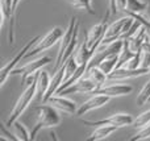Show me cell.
<instances>
[{
	"mask_svg": "<svg viewBox=\"0 0 150 141\" xmlns=\"http://www.w3.org/2000/svg\"><path fill=\"white\" fill-rule=\"evenodd\" d=\"M146 139H150V124L144 127V128H141V131L137 135L130 137L129 141H141V140H146Z\"/></svg>",
	"mask_w": 150,
	"mask_h": 141,
	"instance_id": "83f0119b",
	"label": "cell"
},
{
	"mask_svg": "<svg viewBox=\"0 0 150 141\" xmlns=\"http://www.w3.org/2000/svg\"><path fill=\"white\" fill-rule=\"evenodd\" d=\"M105 32H107V21L103 20L101 23L93 25L90 29V32L86 36V42H87V46L91 50L96 52L98 46L100 45V42L103 41V38L105 37Z\"/></svg>",
	"mask_w": 150,
	"mask_h": 141,
	"instance_id": "ba28073f",
	"label": "cell"
},
{
	"mask_svg": "<svg viewBox=\"0 0 150 141\" xmlns=\"http://www.w3.org/2000/svg\"><path fill=\"white\" fill-rule=\"evenodd\" d=\"M93 54H95V52L91 50L90 47L87 46V42L84 41L82 45H80L79 49L74 53V57H75V60H76L78 65L80 66V65H88L91 58L93 57Z\"/></svg>",
	"mask_w": 150,
	"mask_h": 141,
	"instance_id": "d6986e66",
	"label": "cell"
},
{
	"mask_svg": "<svg viewBox=\"0 0 150 141\" xmlns=\"http://www.w3.org/2000/svg\"><path fill=\"white\" fill-rule=\"evenodd\" d=\"M50 136H52L53 140H57V137H55V133H54V132H52V133H50Z\"/></svg>",
	"mask_w": 150,
	"mask_h": 141,
	"instance_id": "4dcf8cb0",
	"label": "cell"
},
{
	"mask_svg": "<svg viewBox=\"0 0 150 141\" xmlns=\"http://www.w3.org/2000/svg\"><path fill=\"white\" fill-rule=\"evenodd\" d=\"M57 108H54L52 104H42L40 107H37V115H38V119H37L36 125L33 127L30 132V140H34L36 136L38 135V132L41 129L45 128H54V127L59 125L61 123V115L57 112Z\"/></svg>",
	"mask_w": 150,
	"mask_h": 141,
	"instance_id": "6da1fadb",
	"label": "cell"
},
{
	"mask_svg": "<svg viewBox=\"0 0 150 141\" xmlns=\"http://www.w3.org/2000/svg\"><path fill=\"white\" fill-rule=\"evenodd\" d=\"M134 119L132 115L129 113H116L112 115L107 119L103 120H98V121H90V120H83V124L86 125H91V127H98V125H116L117 128L120 127H125V125H132Z\"/></svg>",
	"mask_w": 150,
	"mask_h": 141,
	"instance_id": "8992f818",
	"label": "cell"
},
{
	"mask_svg": "<svg viewBox=\"0 0 150 141\" xmlns=\"http://www.w3.org/2000/svg\"><path fill=\"white\" fill-rule=\"evenodd\" d=\"M13 128H15V135L18 137V141H29L30 140V133L28 132V129L25 128L24 124H21L20 121L16 120L13 123Z\"/></svg>",
	"mask_w": 150,
	"mask_h": 141,
	"instance_id": "603a6c76",
	"label": "cell"
},
{
	"mask_svg": "<svg viewBox=\"0 0 150 141\" xmlns=\"http://www.w3.org/2000/svg\"><path fill=\"white\" fill-rule=\"evenodd\" d=\"M63 34H65V32H63L62 28H59V26L53 28L46 36L42 37V38L37 42V45L33 47V49H30L28 53H26L24 58H32V57H34V55H37L38 53L45 52L46 49H49V47H52L53 45H55L58 41H61Z\"/></svg>",
	"mask_w": 150,
	"mask_h": 141,
	"instance_id": "3957f363",
	"label": "cell"
},
{
	"mask_svg": "<svg viewBox=\"0 0 150 141\" xmlns=\"http://www.w3.org/2000/svg\"><path fill=\"white\" fill-rule=\"evenodd\" d=\"M7 124H0V139L7 141H18V137L16 135H12L7 129Z\"/></svg>",
	"mask_w": 150,
	"mask_h": 141,
	"instance_id": "4316f807",
	"label": "cell"
},
{
	"mask_svg": "<svg viewBox=\"0 0 150 141\" xmlns=\"http://www.w3.org/2000/svg\"><path fill=\"white\" fill-rule=\"evenodd\" d=\"M141 67L150 69V50L142 49L141 53Z\"/></svg>",
	"mask_w": 150,
	"mask_h": 141,
	"instance_id": "f1b7e54d",
	"label": "cell"
},
{
	"mask_svg": "<svg viewBox=\"0 0 150 141\" xmlns=\"http://www.w3.org/2000/svg\"><path fill=\"white\" fill-rule=\"evenodd\" d=\"M50 77L47 74V71L45 70H38L37 73V94L36 98L38 100H42L45 96V94L47 92V89L50 86Z\"/></svg>",
	"mask_w": 150,
	"mask_h": 141,
	"instance_id": "e0dca14e",
	"label": "cell"
},
{
	"mask_svg": "<svg viewBox=\"0 0 150 141\" xmlns=\"http://www.w3.org/2000/svg\"><path fill=\"white\" fill-rule=\"evenodd\" d=\"M150 74V69L138 67V69H127V67H117L108 75L109 81H127L130 78H137Z\"/></svg>",
	"mask_w": 150,
	"mask_h": 141,
	"instance_id": "30bf717a",
	"label": "cell"
},
{
	"mask_svg": "<svg viewBox=\"0 0 150 141\" xmlns=\"http://www.w3.org/2000/svg\"><path fill=\"white\" fill-rule=\"evenodd\" d=\"M133 91V87L129 84H112L111 82H107L104 86L96 89L95 94L107 95V96H124V95H129Z\"/></svg>",
	"mask_w": 150,
	"mask_h": 141,
	"instance_id": "8fae6325",
	"label": "cell"
},
{
	"mask_svg": "<svg viewBox=\"0 0 150 141\" xmlns=\"http://www.w3.org/2000/svg\"><path fill=\"white\" fill-rule=\"evenodd\" d=\"M148 3L142 0H127V13H141L146 9Z\"/></svg>",
	"mask_w": 150,
	"mask_h": 141,
	"instance_id": "7402d4cb",
	"label": "cell"
},
{
	"mask_svg": "<svg viewBox=\"0 0 150 141\" xmlns=\"http://www.w3.org/2000/svg\"><path fill=\"white\" fill-rule=\"evenodd\" d=\"M50 62H52V58L50 57H42L36 61L28 62L25 66H23V67L13 69V70L11 71V74H13V75H21V77H25V75H28V74H34L38 70H41L42 66L47 65V63H50Z\"/></svg>",
	"mask_w": 150,
	"mask_h": 141,
	"instance_id": "4fadbf2b",
	"label": "cell"
},
{
	"mask_svg": "<svg viewBox=\"0 0 150 141\" xmlns=\"http://www.w3.org/2000/svg\"><path fill=\"white\" fill-rule=\"evenodd\" d=\"M91 1H92V0H71V3L74 4V7L86 9L88 13H90V15H95V11L92 9Z\"/></svg>",
	"mask_w": 150,
	"mask_h": 141,
	"instance_id": "484cf974",
	"label": "cell"
},
{
	"mask_svg": "<svg viewBox=\"0 0 150 141\" xmlns=\"http://www.w3.org/2000/svg\"><path fill=\"white\" fill-rule=\"evenodd\" d=\"M78 29H79L78 18L73 16V17H71V20H70V24H69V28L65 30V34H63V37L61 38V46H59V50H58L57 61H55V69H54L55 71L61 67V61H62V57H63V54H65L67 46L70 45V42L73 41V38L75 36V32H76Z\"/></svg>",
	"mask_w": 150,
	"mask_h": 141,
	"instance_id": "5b68a950",
	"label": "cell"
},
{
	"mask_svg": "<svg viewBox=\"0 0 150 141\" xmlns=\"http://www.w3.org/2000/svg\"><path fill=\"white\" fill-rule=\"evenodd\" d=\"M117 129L116 125H98L95 128V131L91 133V136H88L87 141H100L107 139L108 136H111L115 131Z\"/></svg>",
	"mask_w": 150,
	"mask_h": 141,
	"instance_id": "ac0fdd59",
	"label": "cell"
},
{
	"mask_svg": "<svg viewBox=\"0 0 150 141\" xmlns=\"http://www.w3.org/2000/svg\"><path fill=\"white\" fill-rule=\"evenodd\" d=\"M146 3H148V7H146V9H145V15H144V16H145V17L150 21V0H148Z\"/></svg>",
	"mask_w": 150,
	"mask_h": 141,
	"instance_id": "f546056e",
	"label": "cell"
},
{
	"mask_svg": "<svg viewBox=\"0 0 150 141\" xmlns=\"http://www.w3.org/2000/svg\"><path fill=\"white\" fill-rule=\"evenodd\" d=\"M146 38H148L146 29H145V26L142 25L137 32H136L134 34H133L132 37H130L129 40H128L130 50H132V52H134V53L141 52V50L144 49V44H145Z\"/></svg>",
	"mask_w": 150,
	"mask_h": 141,
	"instance_id": "2e32d148",
	"label": "cell"
},
{
	"mask_svg": "<svg viewBox=\"0 0 150 141\" xmlns=\"http://www.w3.org/2000/svg\"><path fill=\"white\" fill-rule=\"evenodd\" d=\"M36 94H37V81L34 82L33 84H30L29 87H26V89L24 90L23 94L20 95V98L17 99V102H16L13 110L11 111L9 119L7 120V125L8 127L13 125V123H15V121L17 120L21 115H23L24 111L28 108V106L30 104V102L33 100V98L36 96Z\"/></svg>",
	"mask_w": 150,
	"mask_h": 141,
	"instance_id": "7a4b0ae2",
	"label": "cell"
},
{
	"mask_svg": "<svg viewBox=\"0 0 150 141\" xmlns=\"http://www.w3.org/2000/svg\"><path fill=\"white\" fill-rule=\"evenodd\" d=\"M12 3L13 0H0V9H1V24L0 26H4V23L8 21V42L13 45L15 42V17L12 15Z\"/></svg>",
	"mask_w": 150,
	"mask_h": 141,
	"instance_id": "52a82bcc",
	"label": "cell"
},
{
	"mask_svg": "<svg viewBox=\"0 0 150 141\" xmlns=\"http://www.w3.org/2000/svg\"><path fill=\"white\" fill-rule=\"evenodd\" d=\"M63 79H65V63H63V65L61 66L57 71H55V75L53 77L52 81H50V86H49V89H47V92L45 94L42 102L46 103L47 100L53 96V95L57 94V91H58V89H59V86L62 84Z\"/></svg>",
	"mask_w": 150,
	"mask_h": 141,
	"instance_id": "9a60e30c",
	"label": "cell"
},
{
	"mask_svg": "<svg viewBox=\"0 0 150 141\" xmlns=\"http://www.w3.org/2000/svg\"><path fill=\"white\" fill-rule=\"evenodd\" d=\"M119 57H120V54L108 55V57L104 58V60L99 63V67H100L101 70L107 74V75H109V74H111L112 71L117 67V63H119Z\"/></svg>",
	"mask_w": 150,
	"mask_h": 141,
	"instance_id": "44dd1931",
	"label": "cell"
},
{
	"mask_svg": "<svg viewBox=\"0 0 150 141\" xmlns=\"http://www.w3.org/2000/svg\"><path fill=\"white\" fill-rule=\"evenodd\" d=\"M109 99H111V96H107V95H101V94L93 95L92 98H90L87 102H84L79 108H78L76 115L83 116L92 110H98V108L103 107L104 104H107V103L109 102Z\"/></svg>",
	"mask_w": 150,
	"mask_h": 141,
	"instance_id": "7c38bea8",
	"label": "cell"
},
{
	"mask_svg": "<svg viewBox=\"0 0 150 141\" xmlns=\"http://www.w3.org/2000/svg\"><path fill=\"white\" fill-rule=\"evenodd\" d=\"M84 75L92 79V81L98 84V89L101 86H104V84L107 83V79H108V75H107L99 66H92V67L87 69Z\"/></svg>",
	"mask_w": 150,
	"mask_h": 141,
	"instance_id": "ffe728a7",
	"label": "cell"
},
{
	"mask_svg": "<svg viewBox=\"0 0 150 141\" xmlns=\"http://www.w3.org/2000/svg\"><path fill=\"white\" fill-rule=\"evenodd\" d=\"M40 40H41V37H40V36H36V37H34V38H32L30 41H29L28 44H26L25 46H24L23 49H21L20 52H18L17 54L15 55V58H13V60H11L9 62H8V63H5V65L3 66V67H1V70H0V87H3V86H4V83H5V82H7L8 77L11 75V71H12L13 69H16V66H17V63L20 62V61L23 60L24 57H25V54L29 52V50H30V47L33 46V45L36 44L37 41H40Z\"/></svg>",
	"mask_w": 150,
	"mask_h": 141,
	"instance_id": "277c9868",
	"label": "cell"
},
{
	"mask_svg": "<svg viewBox=\"0 0 150 141\" xmlns=\"http://www.w3.org/2000/svg\"><path fill=\"white\" fill-rule=\"evenodd\" d=\"M150 124V110L149 111H145L144 113H141L138 118L134 119V121H133L132 127H134V128H144V127L149 125Z\"/></svg>",
	"mask_w": 150,
	"mask_h": 141,
	"instance_id": "cb8c5ba5",
	"label": "cell"
},
{
	"mask_svg": "<svg viewBox=\"0 0 150 141\" xmlns=\"http://www.w3.org/2000/svg\"><path fill=\"white\" fill-rule=\"evenodd\" d=\"M149 98H150V81L145 84V86H144V89L141 90L140 94H138V96H137V104L138 106L145 104L146 102H149Z\"/></svg>",
	"mask_w": 150,
	"mask_h": 141,
	"instance_id": "d4e9b609",
	"label": "cell"
},
{
	"mask_svg": "<svg viewBox=\"0 0 150 141\" xmlns=\"http://www.w3.org/2000/svg\"><path fill=\"white\" fill-rule=\"evenodd\" d=\"M46 103L52 104L53 107L57 108L58 111H61V112H63V113H67V115L76 113V111H78L75 102L67 99V98H65L63 95H57V96H55V95H53V96L50 98Z\"/></svg>",
	"mask_w": 150,
	"mask_h": 141,
	"instance_id": "5bb4252c",
	"label": "cell"
},
{
	"mask_svg": "<svg viewBox=\"0 0 150 141\" xmlns=\"http://www.w3.org/2000/svg\"><path fill=\"white\" fill-rule=\"evenodd\" d=\"M96 89H98V84H96L91 78L83 75L82 78H80L79 81L75 82L74 84L66 87L65 90L57 92V94L65 96V95H69V94H76V92H83V94H84V92H93Z\"/></svg>",
	"mask_w": 150,
	"mask_h": 141,
	"instance_id": "9c48e42d",
	"label": "cell"
}]
</instances>
